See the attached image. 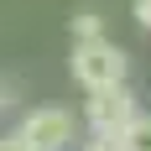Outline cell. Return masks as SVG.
<instances>
[{
    "label": "cell",
    "instance_id": "1",
    "mask_svg": "<svg viewBox=\"0 0 151 151\" xmlns=\"http://www.w3.org/2000/svg\"><path fill=\"white\" fill-rule=\"evenodd\" d=\"M73 78L83 83V89H109V83H125V52L109 37H83V42H73Z\"/></svg>",
    "mask_w": 151,
    "mask_h": 151
},
{
    "label": "cell",
    "instance_id": "2",
    "mask_svg": "<svg viewBox=\"0 0 151 151\" xmlns=\"http://www.w3.org/2000/svg\"><path fill=\"white\" fill-rule=\"evenodd\" d=\"M21 136L31 141V151H68L73 141V115L68 109H31L26 120H21Z\"/></svg>",
    "mask_w": 151,
    "mask_h": 151
},
{
    "label": "cell",
    "instance_id": "3",
    "mask_svg": "<svg viewBox=\"0 0 151 151\" xmlns=\"http://www.w3.org/2000/svg\"><path fill=\"white\" fill-rule=\"evenodd\" d=\"M136 115H141L136 94L125 89V83H109V89L89 94V125H99V130H120V125H130Z\"/></svg>",
    "mask_w": 151,
    "mask_h": 151
},
{
    "label": "cell",
    "instance_id": "4",
    "mask_svg": "<svg viewBox=\"0 0 151 151\" xmlns=\"http://www.w3.org/2000/svg\"><path fill=\"white\" fill-rule=\"evenodd\" d=\"M120 146L125 151H151V115H136L130 125H120Z\"/></svg>",
    "mask_w": 151,
    "mask_h": 151
},
{
    "label": "cell",
    "instance_id": "5",
    "mask_svg": "<svg viewBox=\"0 0 151 151\" xmlns=\"http://www.w3.org/2000/svg\"><path fill=\"white\" fill-rule=\"evenodd\" d=\"M83 37H104V26H99L94 11H78L73 16V42H83Z\"/></svg>",
    "mask_w": 151,
    "mask_h": 151
},
{
    "label": "cell",
    "instance_id": "6",
    "mask_svg": "<svg viewBox=\"0 0 151 151\" xmlns=\"http://www.w3.org/2000/svg\"><path fill=\"white\" fill-rule=\"evenodd\" d=\"M83 151H125L120 146V130H99V125H94V136L83 141Z\"/></svg>",
    "mask_w": 151,
    "mask_h": 151
},
{
    "label": "cell",
    "instance_id": "7",
    "mask_svg": "<svg viewBox=\"0 0 151 151\" xmlns=\"http://www.w3.org/2000/svg\"><path fill=\"white\" fill-rule=\"evenodd\" d=\"M0 151H31V141L16 130V136H0Z\"/></svg>",
    "mask_w": 151,
    "mask_h": 151
},
{
    "label": "cell",
    "instance_id": "8",
    "mask_svg": "<svg viewBox=\"0 0 151 151\" xmlns=\"http://www.w3.org/2000/svg\"><path fill=\"white\" fill-rule=\"evenodd\" d=\"M16 104V83H11V78H0V109H11Z\"/></svg>",
    "mask_w": 151,
    "mask_h": 151
},
{
    "label": "cell",
    "instance_id": "9",
    "mask_svg": "<svg viewBox=\"0 0 151 151\" xmlns=\"http://www.w3.org/2000/svg\"><path fill=\"white\" fill-rule=\"evenodd\" d=\"M136 21H141V26L151 31V0H136Z\"/></svg>",
    "mask_w": 151,
    "mask_h": 151
}]
</instances>
